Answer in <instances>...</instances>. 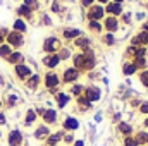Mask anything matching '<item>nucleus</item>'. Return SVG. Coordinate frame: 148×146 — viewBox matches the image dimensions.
Wrapping results in <instances>:
<instances>
[{
	"label": "nucleus",
	"mask_w": 148,
	"mask_h": 146,
	"mask_svg": "<svg viewBox=\"0 0 148 146\" xmlns=\"http://www.w3.org/2000/svg\"><path fill=\"white\" fill-rule=\"evenodd\" d=\"M23 43H24V40H23V35H21V33L10 31V33L7 35V45H9V46H21Z\"/></svg>",
	"instance_id": "f03ea898"
},
{
	"label": "nucleus",
	"mask_w": 148,
	"mask_h": 146,
	"mask_svg": "<svg viewBox=\"0 0 148 146\" xmlns=\"http://www.w3.org/2000/svg\"><path fill=\"white\" fill-rule=\"evenodd\" d=\"M17 14H19L21 17H29V16H31V10H29L26 5H21V7L17 9Z\"/></svg>",
	"instance_id": "a878e982"
},
{
	"label": "nucleus",
	"mask_w": 148,
	"mask_h": 146,
	"mask_svg": "<svg viewBox=\"0 0 148 146\" xmlns=\"http://www.w3.org/2000/svg\"><path fill=\"white\" fill-rule=\"evenodd\" d=\"M10 64H14V65H19V64H23V60H24V57H23V53L21 52H12L10 55H9V59H7Z\"/></svg>",
	"instance_id": "dca6fc26"
},
{
	"label": "nucleus",
	"mask_w": 148,
	"mask_h": 146,
	"mask_svg": "<svg viewBox=\"0 0 148 146\" xmlns=\"http://www.w3.org/2000/svg\"><path fill=\"white\" fill-rule=\"evenodd\" d=\"M77 76H79V72H77V69H76V67L66 69V72H64V81H66V83H73V81L77 79Z\"/></svg>",
	"instance_id": "ddd939ff"
},
{
	"label": "nucleus",
	"mask_w": 148,
	"mask_h": 146,
	"mask_svg": "<svg viewBox=\"0 0 148 146\" xmlns=\"http://www.w3.org/2000/svg\"><path fill=\"white\" fill-rule=\"evenodd\" d=\"M23 141H24V136L19 129H12L7 134V145L9 146H23Z\"/></svg>",
	"instance_id": "f257e3e1"
},
{
	"label": "nucleus",
	"mask_w": 148,
	"mask_h": 146,
	"mask_svg": "<svg viewBox=\"0 0 148 146\" xmlns=\"http://www.w3.org/2000/svg\"><path fill=\"white\" fill-rule=\"evenodd\" d=\"M12 28H14V31H17V33H21V35H23V33L26 31V23H24L23 19H16Z\"/></svg>",
	"instance_id": "aec40b11"
},
{
	"label": "nucleus",
	"mask_w": 148,
	"mask_h": 146,
	"mask_svg": "<svg viewBox=\"0 0 148 146\" xmlns=\"http://www.w3.org/2000/svg\"><path fill=\"white\" fill-rule=\"evenodd\" d=\"M53 146H59V145H53Z\"/></svg>",
	"instance_id": "864d4df0"
},
{
	"label": "nucleus",
	"mask_w": 148,
	"mask_h": 146,
	"mask_svg": "<svg viewBox=\"0 0 148 146\" xmlns=\"http://www.w3.org/2000/svg\"><path fill=\"white\" fill-rule=\"evenodd\" d=\"M10 53H12V46H9L7 43H2L0 45V57L2 59H9Z\"/></svg>",
	"instance_id": "412c9836"
},
{
	"label": "nucleus",
	"mask_w": 148,
	"mask_h": 146,
	"mask_svg": "<svg viewBox=\"0 0 148 146\" xmlns=\"http://www.w3.org/2000/svg\"><path fill=\"white\" fill-rule=\"evenodd\" d=\"M121 10H122L121 9V3H115L114 2V3H109L107 5V12H110V14H121Z\"/></svg>",
	"instance_id": "393cba45"
},
{
	"label": "nucleus",
	"mask_w": 148,
	"mask_h": 146,
	"mask_svg": "<svg viewBox=\"0 0 148 146\" xmlns=\"http://www.w3.org/2000/svg\"><path fill=\"white\" fill-rule=\"evenodd\" d=\"M17 103V96L16 95H9V98H7V105L9 107H14Z\"/></svg>",
	"instance_id": "473e14b6"
},
{
	"label": "nucleus",
	"mask_w": 148,
	"mask_h": 146,
	"mask_svg": "<svg viewBox=\"0 0 148 146\" xmlns=\"http://www.w3.org/2000/svg\"><path fill=\"white\" fill-rule=\"evenodd\" d=\"M79 35H81L79 29H66L64 31V36L66 38H76V36H79Z\"/></svg>",
	"instance_id": "c85d7f7f"
},
{
	"label": "nucleus",
	"mask_w": 148,
	"mask_h": 146,
	"mask_svg": "<svg viewBox=\"0 0 148 146\" xmlns=\"http://www.w3.org/2000/svg\"><path fill=\"white\" fill-rule=\"evenodd\" d=\"M9 33H7V29H0V45L3 43V36H7Z\"/></svg>",
	"instance_id": "79ce46f5"
},
{
	"label": "nucleus",
	"mask_w": 148,
	"mask_h": 146,
	"mask_svg": "<svg viewBox=\"0 0 148 146\" xmlns=\"http://www.w3.org/2000/svg\"><path fill=\"white\" fill-rule=\"evenodd\" d=\"M134 139H136L138 146L148 145V132H147V131H138V132H136V136H134Z\"/></svg>",
	"instance_id": "a211bd4d"
},
{
	"label": "nucleus",
	"mask_w": 148,
	"mask_h": 146,
	"mask_svg": "<svg viewBox=\"0 0 148 146\" xmlns=\"http://www.w3.org/2000/svg\"><path fill=\"white\" fill-rule=\"evenodd\" d=\"M143 126H145V127H148V119H145V122H143Z\"/></svg>",
	"instance_id": "49530a36"
},
{
	"label": "nucleus",
	"mask_w": 148,
	"mask_h": 146,
	"mask_svg": "<svg viewBox=\"0 0 148 146\" xmlns=\"http://www.w3.org/2000/svg\"><path fill=\"white\" fill-rule=\"evenodd\" d=\"M59 57H60V59H69V57H71V52H69V50H62Z\"/></svg>",
	"instance_id": "c9c22d12"
},
{
	"label": "nucleus",
	"mask_w": 148,
	"mask_h": 146,
	"mask_svg": "<svg viewBox=\"0 0 148 146\" xmlns=\"http://www.w3.org/2000/svg\"><path fill=\"white\" fill-rule=\"evenodd\" d=\"M67 103H69V96H67V95H64V93L57 95V105H59L60 108H64Z\"/></svg>",
	"instance_id": "4be33fe9"
},
{
	"label": "nucleus",
	"mask_w": 148,
	"mask_h": 146,
	"mask_svg": "<svg viewBox=\"0 0 148 146\" xmlns=\"http://www.w3.org/2000/svg\"><path fill=\"white\" fill-rule=\"evenodd\" d=\"M100 2H109V0H100Z\"/></svg>",
	"instance_id": "8fccbe9b"
},
{
	"label": "nucleus",
	"mask_w": 148,
	"mask_h": 146,
	"mask_svg": "<svg viewBox=\"0 0 148 146\" xmlns=\"http://www.w3.org/2000/svg\"><path fill=\"white\" fill-rule=\"evenodd\" d=\"M102 16H103V9H102L100 5H95V7L90 9V19H91V21H97V19H100Z\"/></svg>",
	"instance_id": "2eb2a0df"
},
{
	"label": "nucleus",
	"mask_w": 148,
	"mask_h": 146,
	"mask_svg": "<svg viewBox=\"0 0 148 146\" xmlns=\"http://www.w3.org/2000/svg\"><path fill=\"white\" fill-rule=\"evenodd\" d=\"M57 46H59V40H57L55 36H50V38L45 40V45H43L45 52H53Z\"/></svg>",
	"instance_id": "f8f14e48"
},
{
	"label": "nucleus",
	"mask_w": 148,
	"mask_h": 146,
	"mask_svg": "<svg viewBox=\"0 0 148 146\" xmlns=\"http://www.w3.org/2000/svg\"><path fill=\"white\" fill-rule=\"evenodd\" d=\"M147 45L148 43V31H145V33H141V35H138V36L133 38V45Z\"/></svg>",
	"instance_id": "6ab92c4d"
},
{
	"label": "nucleus",
	"mask_w": 148,
	"mask_h": 146,
	"mask_svg": "<svg viewBox=\"0 0 148 146\" xmlns=\"http://www.w3.org/2000/svg\"><path fill=\"white\" fill-rule=\"evenodd\" d=\"M33 136H35L36 139H40V141H41V139H47V138L50 136L48 126H45V124H43V126H38L36 129H35V134H33Z\"/></svg>",
	"instance_id": "423d86ee"
},
{
	"label": "nucleus",
	"mask_w": 148,
	"mask_h": 146,
	"mask_svg": "<svg viewBox=\"0 0 148 146\" xmlns=\"http://www.w3.org/2000/svg\"><path fill=\"white\" fill-rule=\"evenodd\" d=\"M134 65H136V69H138L140 65H145V59H143V57H140L138 60H134Z\"/></svg>",
	"instance_id": "58836bf2"
},
{
	"label": "nucleus",
	"mask_w": 148,
	"mask_h": 146,
	"mask_svg": "<svg viewBox=\"0 0 148 146\" xmlns=\"http://www.w3.org/2000/svg\"><path fill=\"white\" fill-rule=\"evenodd\" d=\"M84 98H86L90 103H91V102H98V100H100V89H98V88H88Z\"/></svg>",
	"instance_id": "0eeeda50"
},
{
	"label": "nucleus",
	"mask_w": 148,
	"mask_h": 146,
	"mask_svg": "<svg viewBox=\"0 0 148 146\" xmlns=\"http://www.w3.org/2000/svg\"><path fill=\"white\" fill-rule=\"evenodd\" d=\"M133 72H136V65H134V64H127V65L124 67V74H126V76H131Z\"/></svg>",
	"instance_id": "2f4dec72"
},
{
	"label": "nucleus",
	"mask_w": 148,
	"mask_h": 146,
	"mask_svg": "<svg viewBox=\"0 0 148 146\" xmlns=\"http://www.w3.org/2000/svg\"><path fill=\"white\" fill-rule=\"evenodd\" d=\"M121 2H122V0H115V3H121Z\"/></svg>",
	"instance_id": "09e8293b"
},
{
	"label": "nucleus",
	"mask_w": 148,
	"mask_h": 146,
	"mask_svg": "<svg viewBox=\"0 0 148 146\" xmlns=\"http://www.w3.org/2000/svg\"><path fill=\"white\" fill-rule=\"evenodd\" d=\"M66 145H73L74 143V136L73 134H64V139H62Z\"/></svg>",
	"instance_id": "72a5a7b5"
},
{
	"label": "nucleus",
	"mask_w": 148,
	"mask_h": 146,
	"mask_svg": "<svg viewBox=\"0 0 148 146\" xmlns=\"http://www.w3.org/2000/svg\"><path fill=\"white\" fill-rule=\"evenodd\" d=\"M45 84H47V88H50V89H53L57 84H59V76L53 72H48L45 76Z\"/></svg>",
	"instance_id": "1a4fd4ad"
},
{
	"label": "nucleus",
	"mask_w": 148,
	"mask_h": 146,
	"mask_svg": "<svg viewBox=\"0 0 148 146\" xmlns=\"http://www.w3.org/2000/svg\"><path fill=\"white\" fill-rule=\"evenodd\" d=\"M7 124V117H5V113L0 110V126H5Z\"/></svg>",
	"instance_id": "e433bc0d"
},
{
	"label": "nucleus",
	"mask_w": 148,
	"mask_h": 146,
	"mask_svg": "<svg viewBox=\"0 0 148 146\" xmlns=\"http://www.w3.org/2000/svg\"><path fill=\"white\" fill-rule=\"evenodd\" d=\"M62 139H64V131H57V132H50V136L45 141H47V146H53L59 145Z\"/></svg>",
	"instance_id": "7ed1b4c3"
},
{
	"label": "nucleus",
	"mask_w": 148,
	"mask_h": 146,
	"mask_svg": "<svg viewBox=\"0 0 148 146\" xmlns=\"http://www.w3.org/2000/svg\"><path fill=\"white\" fill-rule=\"evenodd\" d=\"M117 131L121 132V134H124V138L126 136H133V126L131 124H127V122H119V126H117Z\"/></svg>",
	"instance_id": "9b49d317"
},
{
	"label": "nucleus",
	"mask_w": 148,
	"mask_h": 146,
	"mask_svg": "<svg viewBox=\"0 0 148 146\" xmlns=\"http://www.w3.org/2000/svg\"><path fill=\"white\" fill-rule=\"evenodd\" d=\"M41 119H43L45 126H48V124H55V122H57V112L52 110V108H45V113L41 115Z\"/></svg>",
	"instance_id": "20e7f679"
},
{
	"label": "nucleus",
	"mask_w": 148,
	"mask_h": 146,
	"mask_svg": "<svg viewBox=\"0 0 148 146\" xmlns=\"http://www.w3.org/2000/svg\"><path fill=\"white\" fill-rule=\"evenodd\" d=\"M35 120H36V112L33 108H29V110H26V117H24V126H33L35 124Z\"/></svg>",
	"instance_id": "f3484780"
},
{
	"label": "nucleus",
	"mask_w": 148,
	"mask_h": 146,
	"mask_svg": "<svg viewBox=\"0 0 148 146\" xmlns=\"http://www.w3.org/2000/svg\"><path fill=\"white\" fill-rule=\"evenodd\" d=\"M77 103H79V107H83L84 110H90V107H91V103H90L84 96H79V98H77Z\"/></svg>",
	"instance_id": "cd10ccee"
},
{
	"label": "nucleus",
	"mask_w": 148,
	"mask_h": 146,
	"mask_svg": "<svg viewBox=\"0 0 148 146\" xmlns=\"http://www.w3.org/2000/svg\"><path fill=\"white\" fill-rule=\"evenodd\" d=\"M64 129H66V131H76V129H79V120L74 119V117H66V120H64Z\"/></svg>",
	"instance_id": "6e6552de"
},
{
	"label": "nucleus",
	"mask_w": 148,
	"mask_h": 146,
	"mask_svg": "<svg viewBox=\"0 0 148 146\" xmlns=\"http://www.w3.org/2000/svg\"><path fill=\"white\" fill-rule=\"evenodd\" d=\"M73 146H84V141H74Z\"/></svg>",
	"instance_id": "c03bdc74"
},
{
	"label": "nucleus",
	"mask_w": 148,
	"mask_h": 146,
	"mask_svg": "<svg viewBox=\"0 0 148 146\" xmlns=\"http://www.w3.org/2000/svg\"><path fill=\"white\" fill-rule=\"evenodd\" d=\"M143 28H145V31H148V23L145 24V26H143Z\"/></svg>",
	"instance_id": "de8ad7c7"
},
{
	"label": "nucleus",
	"mask_w": 148,
	"mask_h": 146,
	"mask_svg": "<svg viewBox=\"0 0 148 146\" xmlns=\"http://www.w3.org/2000/svg\"><path fill=\"white\" fill-rule=\"evenodd\" d=\"M76 45L81 46V48H88V46H90V40H88V38H79V40L76 41Z\"/></svg>",
	"instance_id": "c756f323"
},
{
	"label": "nucleus",
	"mask_w": 148,
	"mask_h": 146,
	"mask_svg": "<svg viewBox=\"0 0 148 146\" xmlns=\"http://www.w3.org/2000/svg\"><path fill=\"white\" fill-rule=\"evenodd\" d=\"M81 89H83L81 86H74V88H73V93H74V95H81Z\"/></svg>",
	"instance_id": "37998d69"
},
{
	"label": "nucleus",
	"mask_w": 148,
	"mask_h": 146,
	"mask_svg": "<svg viewBox=\"0 0 148 146\" xmlns=\"http://www.w3.org/2000/svg\"><path fill=\"white\" fill-rule=\"evenodd\" d=\"M0 138H2V132H0Z\"/></svg>",
	"instance_id": "603ef678"
},
{
	"label": "nucleus",
	"mask_w": 148,
	"mask_h": 146,
	"mask_svg": "<svg viewBox=\"0 0 148 146\" xmlns=\"http://www.w3.org/2000/svg\"><path fill=\"white\" fill-rule=\"evenodd\" d=\"M95 55L91 52H88L86 55H83V64H81V69H93L95 67Z\"/></svg>",
	"instance_id": "39448f33"
},
{
	"label": "nucleus",
	"mask_w": 148,
	"mask_h": 146,
	"mask_svg": "<svg viewBox=\"0 0 148 146\" xmlns=\"http://www.w3.org/2000/svg\"><path fill=\"white\" fill-rule=\"evenodd\" d=\"M38 83H40V76L38 74H35V76H29V79H28V88H31V89H35L38 86Z\"/></svg>",
	"instance_id": "5701e85b"
},
{
	"label": "nucleus",
	"mask_w": 148,
	"mask_h": 146,
	"mask_svg": "<svg viewBox=\"0 0 148 146\" xmlns=\"http://www.w3.org/2000/svg\"><path fill=\"white\" fill-rule=\"evenodd\" d=\"M105 43H107V45H114V43H115V41H114V36H112V35H107V36H105Z\"/></svg>",
	"instance_id": "ea45409f"
},
{
	"label": "nucleus",
	"mask_w": 148,
	"mask_h": 146,
	"mask_svg": "<svg viewBox=\"0 0 148 146\" xmlns=\"http://www.w3.org/2000/svg\"><path fill=\"white\" fill-rule=\"evenodd\" d=\"M141 83L148 86V71H147V72H143V74H141Z\"/></svg>",
	"instance_id": "a19ab883"
},
{
	"label": "nucleus",
	"mask_w": 148,
	"mask_h": 146,
	"mask_svg": "<svg viewBox=\"0 0 148 146\" xmlns=\"http://www.w3.org/2000/svg\"><path fill=\"white\" fill-rule=\"evenodd\" d=\"M90 29H93V31H100V29H102V26H100L97 21H91V23H90Z\"/></svg>",
	"instance_id": "f704fd0d"
},
{
	"label": "nucleus",
	"mask_w": 148,
	"mask_h": 146,
	"mask_svg": "<svg viewBox=\"0 0 148 146\" xmlns=\"http://www.w3.org/2000/svg\"><path fill=\"white\" fill-rule=\"evenodd\" d=\"M140 112H141V113H148V102L140 105Z\"/></svg>",
	"instance_id": "4c0bfd02"
},
{
	"label": "nucleus",
	"mask_w": 148,
	"mask_h": 146,
	"mask_svg": "<svg viewBox=\"0 0 148 146\" xmlns=\"http://www.w3.org/2000/svg\"><path fill=\"white\" fill-rule=\"evenodd\" d=\"M105 28H107L109 31H115V29H117V19H115V17H109V19L105 21Z\"/></svg>",
	"instance_id": "b1692460"
},
{
	"label": "nucleus",
	"mask_w": 148,
	"mask_h": 146,
	"mask_svg": "<svg viewBox=\"0 0 148 146\" xmlns=\"http://www.w3.org/2000/svg\"><path fill=\"white\" fill-rule=\"evenodd\" d=\"M24 5H26L29 10H35V9H38V2H36V0H24Z\"/></svg>",
	"instance_id": "7c9ffc66"
},
{
	"label": "nucleus",
	"mask_w": 148,
	"mask_h": 146,
	"mask_svg": "<svg viewBox=\"0 0 148 146\" xmlns=\"http://www.w3.org/2000/svg\"><path fill=\"white\" fill-rule=\"evenodd\" d=\"M122 146H138V143H136L134 136H126L122 141Z\"/></svg>",
	"instance_id": "bb28decb"
},
{
	"label": "nucleus",
	"mask_w": 148,
	"mask_h": 146,
	"mask_svg": "<svg viewBox=\"0 0 148 146\" xmlns=\"http://www.w3.org/2000/svg\"><path fill=\"white\" fill-rule=\"evenodd\" d=\"M59 62H60V57H59V55H55V53H53V55H48V57H45V59H43V64H45L47 67H50V69H53Z\"/></svg>",
	"instance_id": "4468645a"
},
{
	"label": "nucleus",
	"mask_w": 148,
	"mask_h": 146,
	"mask_svg": "<svg viewBox=\"0 0 148 146\" xmlns=\"http://www.w3.org/2000/svg\"><path fill=\"white\" fill-rule=\"evenodd\" d=\"M0 107H2V100H0Z\"/></svg>",
	"instance_id": "3c124183"
},
{
	"label": "nucleus",
	"mask_w": 148,
	"mask_h": 146,
	"mask_svg": "<svg viewBox=\"0 0 148 146\" xmlns=\"http://www.w3.org/2000/svg\"><path fill=\"white\" fill-rule=\"evenodd\" d=\"M91 2H93V0H81L83 5H91Z\"/></svg>",
	"instance_id": "a18cd8bd"
},
{
	"label": "nucleus",
	"mask_w": 148,
	"mask_h": 146,
	"mask_svg": "<svg viewBox=\"0 0 148 146\" xmlns=\"http://www.w3.org/2000/svg\"><path fill=\"white\" fill-rule=\"evenodd\" d=\"M16 74H17V77L26 79V77L31 76V69L28 65H24V64H19V65H16Z\"/></svg>",
	"instance_id": "9d476101"
}]
</instances>
